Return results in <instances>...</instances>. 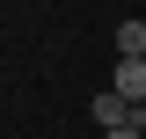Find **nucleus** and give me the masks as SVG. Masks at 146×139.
Segmentation results:
<instances>
[{
	"label": "nucleus",
	"instance_id": "20e7f679",
	"mask_svg": "<svg viewBox=\"0 0 146 139\" xmlns=\"http://www.w3.org/2000/svg\"><path fill=\"white\" fill-rule=\"evenodd\" d=\"M102 139H146V132H139V124H131V132H102Z\"/></svg>",
	"mask_w": 146,
	"mask_h": 139
},
{
	"label": "nucleus",
	"instance_id": "f257e3e1",
	"mask_svg": "<svg viewBox=\"0 0 146 139\" xmlns=\"http://www.w3.org/2000/svg\"><path fill=\"white\" fill-rule=\"evenodd\" d=\"M88 110H95V132H131V124L146 132V110H139V103H124L117 88H102V95H95Z\"/></svg>",
	"mask_w": 146,
	"mask_h": 139
},
{
	"label": "nucleus",
	"instance_id": "f03ea898",
	"mask_svg": "<svg viewBox=\"0 0 146 139\" xmlns=\"http://www.w3.org/2000/svg\"><path fill=\"white\" fill-rule=\"evenodd\" d=\"M110 81H117V95H124V103L146 110V59H117V73H110Z\"/></svg>",
	"mask_w": 146,
	"mask_h": 139
},
{
	"label": "nucleus",
	"instance_id": "7ed1b4c3",
	"mask_svg": "<svg viewBox=\"0 0 146 139\" xmlns=\"http://www.w3.org/2000/svg\"><path fill=\"white\" fill-rule=\"evenodd\" d=\"M117 59H146V22H117Z\"/></svg>",
	"mask_w": 146,
	"mask_h": 139
}]
</instances>
